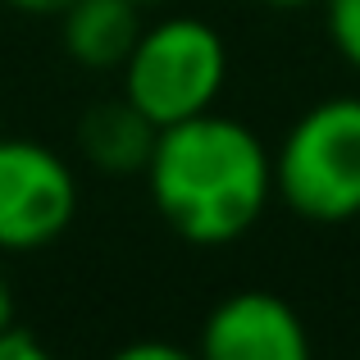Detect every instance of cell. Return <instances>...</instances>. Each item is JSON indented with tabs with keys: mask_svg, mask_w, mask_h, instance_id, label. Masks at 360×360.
Segmentation results:
<instances>
[{
	"mask_svg": "<svg viewBox=\"0 0 360 360\" xmlns=\"http://www.w3.org/2000/svg\"><path fill=\"white\" fill-rule=\"evenodd\" d=\"M160 219L192 246H229L269 210L274 155L242 119L205 115L160 128L146 165Z\"/></svg>",
	"mask_w": 360,
	"mask_h": 360,
	"instance_id": "cell-1",
	"label": "cell"
},
{
	"mask_svg": "<svg viewBox=\"0 0 360 360\" xmlns=\"http://www.w3.org/2000/svg\"><path fill=\"white\" fill-rule=\"evenodd\" d=\"M274 192L310 224L360 214V96L315 101L274 155Z\"/></svg>",
	"mask_w": 360,
	"mask_h": 360,
	"instance_id": "cell-2",
	"label": "cell"
},
{
	"mask_svg": "<svg viewBox=\"0 0 360 360\" xmlns=\"http://www.w3.org/2000/svg\"><path fill=\"white\" fill-rule=\"evenodd\" d=\"M119 78L123 96L155 128H169L214 110L229 82V46L205 18L174 14L141 27Z\"/></svg>",
	"mask_w": 360,
	"mask_h": 360,
	"instance_id": "cell-3",
	"label": "cell"
},
{
	"mask_svg": "<svg viewBox=\"0 0 360 360\" xmlns=\"http://www.w3.org/2000/svg\"><path fill=\"white\" fill-rule=\"evenodd\" d=\"M78 219V174L32 137H0V251H41Z\"/></svg>",
	"mask_w": 360,
	"mask_h": 360,
	"instance_id": "cell-4",
	"label": "cell"
},
{
	"mask_svg": "<svg viewBox=\"0 0 360 360\" xmlns=\"http://www.w3.org/2000/svg\"><path fill=\"white\" fill-rule=\"evenodd\" d=\"M196 356L201 360H315V347H310L306 319L297 315L292 301H283L278 292L242 288L205 315Z\"/></svg>",
	"mask_w": 360,
	"mask_h": 360,
	"instance_id": "cell-5",
	"label": "cell"
},
{
	"mask_svg": "<svg viewBox=\"0 0 360 360\" xmlns=\"http://www.w3.org/2000/svg\"><path fill=\"white\" fill-rule=\"evenodd\" d=\"M141 37V5L132 0H73L60 14V46L78 69L119 73Z\"/></svg>",
	"mask_w": 360,
	"mask_h": 360,
	"instance_id": "cell-6",
	"label": "cell"
},
{
	"mask_svg": "<svg viewBox=\"0 0 360 360\" xmlns=\"http://www.w3.org/2000/svg\"><path fill=\"white\" fill-rule=\"evenodd\" d=\"M155 137H160V128L141 115L128 96L101 101V105H91L87 115L78 119L82 160H87L91 169H101V174H110V178L146 174Z\"/></svg>",
	"mask_w": 360,
	"mask_h": 360,
	"instance_id": "cell-7",
	"label": "cell"
},
{
	"mask_svg": "<svg viewBox=\"0 0 360 360\" xmlns=\"http://www.w3.org/2000/svg\"><path fill=\"white\" fill-rule=\"evenodd\" d=\"M333 51L360 73V0H319Z\"/></svg>",
	"mask_w": 360,
	"mask_h": 360,
	"instance_id": "cell-8",
	"label": "cell"
},
{
	"mask_svg": "<svg viewBox=\"0 0 360 360\" xmlns=\"http://www.w3.org/2000/svg\"><path fill=\"white\" fill-rule=\"evenodd\" d=\"M0 360H55V356L37 333H27L18 324H5L0 328Z\"/></svg>",
	"mask_w": 360,
	"mask_h": 360,
	"instance_id": "cell-9",
	"label": "cell"
},
{
	"mask_svg": "<svg viewBox=\"0 0 360 360\" xmlns=\"http://www.w3.org/2000/svg\"><path fill=\"white\" fill-rule=\"evenodd\" d=\"M110 360H201V356L187 352V347H178V342H165V338H141V342L119 347Z\"/></svg>",
	"mask_w": 360,
	"mask_h": 360,
	"instance_id": "cell-10",
	"label": "cell"
},
{
	"mask_svg": "<svg viewBox=\"0 0 360 360\" xmlns=\"http://www.w3.org/2000/svg\"><path fill=\"white\" fill-rule=\"evenodd\" d=\"M5 5L18 9V14H32V18H60L73 0H5Z\"/></svg>",
	"mask_w": 360,
	"mask_h": 360,
	"instance_id": "cell-11",
	"label": "cell"
},
{
	"mask_svg": "<svg viewBox=\"0 0 360 360\" xmlns=\"http://www.w3.org/2000/svg\"><path fill=\"white\" fill-rule=\"evenodd\" d=\"M5 324H14V292H9L5 274H0V328Z\"/></svg>",
	"mask_w": 360,
	"mask_h": 360,
	"instance_id": "cell-12",
	"label": "cell"
},
{
	"mask_svg": "<svg viewBox=\"0 0 360 360\" xmlns=\"http://www.w3.org/2000/svg\"><path fill=\"white\" fill-rule=\"evenodd\" d=\"M269 9H306V5H319V0H260Z\"/></svg>",
	"mask_w": 360,
	"mask_h": 360,
	"instance_id": "cell-13",
	"label": "cell"
},
{
	"mask_svg": "<svg viewBox=\"0 0 360 360\" xmlns=\"http://www.w3.org/2000/svg\"><path fill=\"white\" fill-rule=\"evenodd\" d=\"M132 5H141V9H150V5H165V0H132Z\"/></svg>",
	"mask_w": 360,
	"mask_h": 360,
	"instance_id": "cell-14",
	"label": "cell"
}]
</instances>
